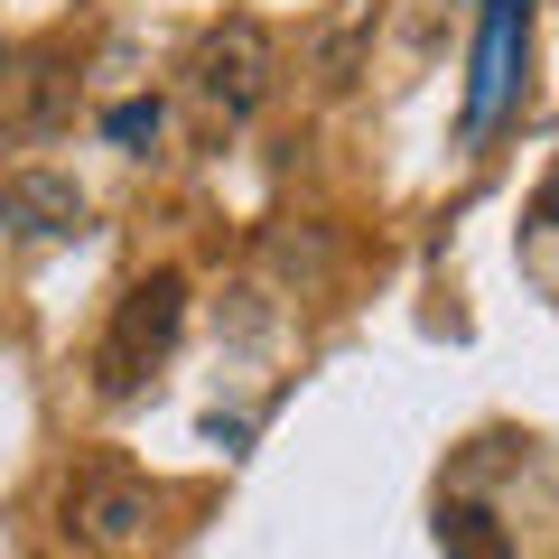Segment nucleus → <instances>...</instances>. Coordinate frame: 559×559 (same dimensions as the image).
Returning <instances> with one entry per match:
<instances>
[{"instance_id":"1","label":"nucleus","mask_w":559,"mask_h":559,"mask_svg":"<svg viewBox=\"0 0 559 559\" xmlns=\"http://www.w3.org/2000/svg\"><path fill=\"white\" fill-rule=\"evenodd\" d=\"M178 326H187V271H140L131 289L112 299V326H103V345H94V392L131 401L140 382L168 364Z\"/></svg>"},{"instance_id":"2","label":"nucleus","mask_w":559,"mask_h":559,"mask_svg":"<svg viewBox=\"0 0 559 559\" xmlns=\"http://www.w3.org/2000/svg\"><path fill=\"white\" fill-rule=\"evenodd\" d=\"M66 540H75L84 559H159V540H168L159 485L121 476V466H84V476H66Z\"/></svg>"},{"instance_id":"3","label":"nucleus","mask_w":559,"mask_h":559,"mask_svg":"<svg viewBox=\"0 0 559 559\" xmlns=\"http://www.w3.org/2000/svg\"><path fill=\"white\" fill-rule=\"evenodd\" d=\"M187 75H197V94L215 103L224 121H252L261 94H271V75H280L271 28H261V20H215V28L197 38V66H187Z\"/></svg>"},{"instance_id":"4","label":"nucleus","mask_w":559,"mask_h":559,"mask_svg":"<svg viewBox=\"0 0 559 559\" xmlns=\"http://www.w3.org/2000/svg\"><path fill=\"white\" fill-rule=\"evenodd\" d=\"M0 234H20V242L84 234V187L66 178V168H10V178H0Z\"/></svg>"},{"instance_id":"5","label":"nucleus","mask_w":559,"mask_h":559,"mask_svg":"<svg viewBox=\"0 0 559 559\" xmlns=\"http://www.w3.org/2000/svg\"><path fill=\"white\" fill-rule=\"evenodd\" d=\"M439 550L448 559H513V540H503V522L485 513V503H448L439 513Z\"/></svg>"},{"instance_id":"6","label":"nucleus","mask_w":559,"mask_h":559,"mask_svg":"<svg viewBox=\"0 0 559 559\" xmlns=\"http://www.w3.org/2000/svg\"><path fill=\"white\" fill-rule=\"evenodd\" d=\"M103 131H112V140H159V103H121Z\"/></svg>"},{"instance_id":"7","label":"nucleus","mask_w":559,"mask_h":559,"mask_svg":"<svg viewBox=\"0 0 559 559\" xmlns=\"http://www.w3.org/2000/svg\"><path fill=\"white\" fill-rule=\"evenodd\" d=\"M540 215H550V224H559V187H550V205H540Z\"/></svg>"}]
</instances>
